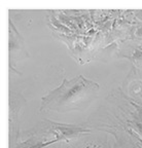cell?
I'll return each mask as SVG.
<instances>
[{
  "instance_id": "1",
  "label": "cell",
  "mask_w": 142,
  "mask_h": 148,
  "mask_svg": "<svg viewBox=\"0 0 142 148\" xmlns=\"http://www.w3.org/2000/svg\"><path fill=\"white\" fill-rule=\"evenodd\" d=\"M99 86L84 78L82 75L67 80L64 79L61 86L42 98V108L53 110H68L82 106L92 100Z\"/></svg>"
}]
</instances>
